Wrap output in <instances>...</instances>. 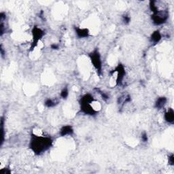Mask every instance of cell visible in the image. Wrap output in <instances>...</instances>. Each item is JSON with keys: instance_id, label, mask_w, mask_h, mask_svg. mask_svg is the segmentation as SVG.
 <instances>
[{"instance_id": "cell-1", "label": "cell", "mask_w": 174, "mask_h": 174, "mask_svg": "<svg viewBox=\"0 0 174 174\" xmlns=\"http://www.w3.org/2000/svg\"><path fill=\"white\" fill-rule=\"evenodd\" d=\"M52 140L49 137L38 136L35 133L31 135L29 147L36 154H40L51 147Z\"/></svg>"}, {"instance_id": "cell-2", "label": "cell", "mask_w": 174, "mask_h": 174, "mask_svg": "<svg viewBox=\"0 0 174 174\" xmlns=\"http://www.w3.org/2000/svg\"><path fill=\"white\" fill-rule=\"evenodd\" d=\"M89 58L91 59V63H92L94 67L96 69V70L97 71L98 74H102V58H101L100 53L97 49H96L93 50V52H91L89 54Z\"/></svg>"}, {"instance_id": "cell-3", "label": "cell", "mask_w": 174, "mask_h": 174, "mask_svg": "<svg viewBox=\"0 0 174 174\" xmlns=\"http://www.w3.org/2000/svg\"><path fill=\"white\" fill-rule=\"evenodd\" d=\"M169 14L167 10H159L157 12L153 13L152 20L156 25H161L165 22L168 19Z\"/></svg>"}, {"instance_id": "cell-4", "label": "cell", "mask_w": 174, "mask_h": 174, "mask_svg": "<svg viewBox=\"0 0 174 174\" xmlns=\"http://www.w3.org/2000/svg\"><path fill=\"white\" fill-rule=\"evenodd\" d=\"M44 36V31L42 30L40 28L38 27H34L32 29V36H33V42L31 45L30 50H34V49L37 46L38 42L42 38L43 36Z\"/></svg>"}, {"instance_id": "cell-5", "label": "cell", "mask_w": 174, "mask_h": 174, "mask_svg": "<svg viewBox=\"0 0 174 174\" xmlns=\"http://www.w3.org/2000/svg\"><path fill=\"white\" fill-rule=\"evenodd\" d=\"M114 73H117V76H116V84L118 86L121 85L123 83V79H124L125 74H126L124 65H122L121 63L118 64V65L116 67V68L114 69V70H112V72H110L109 74L112 75V74H114Z\"/></svg>"}, {"instance_id": "cell-6", "label": "cell", "mask_w": 174, "mask_h": 174, "mask_svg": "<svg viewBox=\"0 0 174 174\" xmlns=\"http://www.w3.org/2000/svg\"><path fill=\"white\" fill-rule=\"evenodd\" d=\"M91 104H81V111L85 114H88V115H95L97 112H96L94 109Z\"/></svg>"}, {"instance_id": "cell-7", "label": "cell", "mask_w": 174, "mask_h": 174, "mask_svg": "<svg viewBox=\"0 0 174 174\" xmlns=\"http://www.w3.org/2000/svg\"><path fill=\"white\" fill-rule=\"evenodd\" d=\"M75 33H76L77 36L80 38H87L89 35V31H88V29L75 27Z\"/></svg>"}, {"instance_id": "cell-8", "label": "cell", "mask_w": 174, "mask_h": 174, "mask_svg": "<svg viewBox=\"0 0 174 174\" xmlns=\"http://www.w3.org/2000/svg\"><path fill=\"white\" fill-rule=\"evenodd\" d=\"M74 133V129L72 126L70 125H65L61 128L60 130V135L62 137L66 136H70L72 135Z\"/></svg>"}, {"instance_id": "cell-9", "label": "cell", "mask_w": 174, "mask_h": 174, "mask_svg": "<svg viewBox=\"0 0 174 174\" xmlns=\"http://www.w3.org/2000/svg\"><path fill=\"white\" fill-rule=\"evenodd\" d=\"M165 120L169 123H173L174 121V112L173 109L169 108L165 114Z\"/></svg>"}, {"instance_id": "cell-10", "label": "cell", "mask_w": 174, "mask_h": 174, "mask_svg": "<svg viewBox=\"0 0 174 174\" xmlns=\"http://www.w3.org/2000/svg\"><path fill=\"white\" fill-rule=\"evenodd\" d=\"M161 34L160 33L159 31H155L154 33H152V35H151L150 37V40L151 42H153L154 44H157L159 43L161 40Z\"/></svg>"}, {"instance_id": "cell-11", "label": "cell", "mask_w": 174, "mask_h": 174, "mask_svg": "<svg viewBox=\"0 0 174 174\" xmlns=\"http://www.w3.org/2000/svg\"><path fill=\"white\" fill-rule=\"evenodd\" d=\"M167 102V99L166 97H161L158 98V99L155 103V107L158 109L162 108V107H163L165 106Z\"/></svg>"}, {"instance_id": "cell-12", "label": "cell", "mask_w": 174, "mask_h": 174, "mask_svg": "<svg viewBox=\"0 0 174 174\" xmlns=\"http://www.w3.org/2000/svg\"><path fill=\"white\" fill-rule=\"evenodd\" d=\"M130 102V97L129 95H123L118 98V104H124Z\"/></svg>"}, {"instance_id": "cell-13", "label": "cell", "mask_w": 174, "mask_h": 174, "mask_svg": "<svg viewBox=\"0 0 174 174\" xmlns=\"http://www.w3.org/2000/svg\"><path fill=\"white\" fill-rule=\"evenodd\" d=\"M56 105V102L51 99H48L45 102V106L48 107H54Z\"/></svg>"}, {"instance_id": "cell-14", "label": "cell", "mask_w": 174, "mask_h": 174, "mask_svg": "<svg viewBox=\"0 0 174 174\" xmlns=\"http://www.w3.org/2000/svg\"><path fill=\"white\" fill-rule=\"evenodd\" d=\"M69 94V91L67 87H65L62 91H61V97L63 98V99H66L67 97Z\"/></svg>"}, {"instance_id": "cell-15", "label": "cell", "mask_w": 174, "mask_h": 174, "mask_svg": "<svg viewBox=\"0 0 174 174\" xmlns=\"http://www.w3.org/2000/svg\"><path fill=\"white\" fill-rule=\"evenodd\" d=\"M130 21V17L127 15L123 16V22H125V24H129Z\"/></svg>"}, {"instance_id": "cell-16", "label": "cell", "mask_w": 174, "mask_h": 174, "mask_svg": "<svg viewBox=\"0 0 174 174\" xmlns=\"http://www.w3.org/2000/svg\"><path fill=\"white\" fill-rule=\"evenodd\" d=\"M168 161H169V164L170 165H173V164H174V157H173V154H171L170 156H169Z\"/></svg>"}, {"instance_id": "cell-17", "label": "cell", "mask_w": 174, "mask_h": 174, "mask_svg": "<svg viewBox=\"0 0 174 174\" xmlns=\"http://www.w3.org/2000/svg\"><path fill=\"white\" fill-rule=\"evenodd\" d=\"M0 173L2 174H10L11 173V171L10 170V169L4 168V169H2L0 171Z\"/></svg>"}, {"instance_id": "cell-18", "label": "cell", "mask_w": 174, "mask_h": 174, "mask_svg": "<svg viewBox=\"0 0 174 174\" xmlns=\"http://www.w3.org/2000/svg\"><path fill=\"white\" fill-rule=\"evenodd\" d=\"M141 139L144 142H146L148 141V136L146 133H144L141 135Z\"/></svg>"}, {"instance_id": "cell-19", "label": "cell", "mask_w": 174, "mask_h": 174, "mask_svg": "<svg viewBox=\"0 0 174 174\" xmlns=\"http://www.w3.org/2000/svg\"><path fill=\"white\" fill-rule=\"evenodd\" d=\"M51 48H52V49L57 50V49H59V46L57 45V44H52L51 45Z\"/></svg>"}]
</instances>
